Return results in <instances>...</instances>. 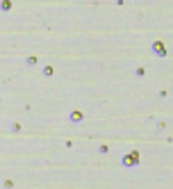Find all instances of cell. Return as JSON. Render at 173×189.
<instances>
[{
    "instance_id": "cell-3",
    "label": "cell",
    "mask_w": 173,
    "mask_h": 189,
    "mask_svg": "<svg viewBox=\"0 0 173 189\" xmlns=\"http://www.w3.org/2000/svg\"><path fill=\"white\" fill-rule=\"evenodd\" d=\"M82 119H84V114H82V112H73V114H71V121H73V123H80Z\"/></svg>"
},
{
    "instance_id": "cell-2",
    "label": "cell",
    "mask_w": 173,
    "mask_h": 189,
    "mask_svg": "<svg viewBox=\"0 0 173 189\" xmlns=\"http://www.w3.org/2000/svg\"><path fill=\"white\" fill-rule=\"evenodd\" d=\"M137 162H139V153H137V151H132L130 155H125V157H123V167H125V169H132Z\"/></svg>"
},
{
    "instance_id": "cell-4",
    "label": "cell",
    "mask_w": 173,
    "mask_h": 189,
    "mask_svg": "<svg viewBox=\"0 0 173 189\" xmlns=\"http://www.w3.org/2000/svg\"><path fill=\"white\" fill-rule=\"evenodd\" d=\"M135 73H137V75H139V78H143V75H146V68H143V66H139V68H137Z\"/></svg>"
},
{
    "instance_id": "cell-1",
    "label": "cell",
    "mask_w": 173,
    "mask_h": 189,
    "mask_svg": "<svg viewBox=\"0 0 173 189\" xmlns=\"http://www.w3.org/2000/svg\"><path fill=\"white\" fill-rule=\"evenodd\" d=\"M151 53H155L157 57H166V55H169V53H166V46H164L162 39H155V41L151 43Z\"/></svg>"
}]
</instances>
